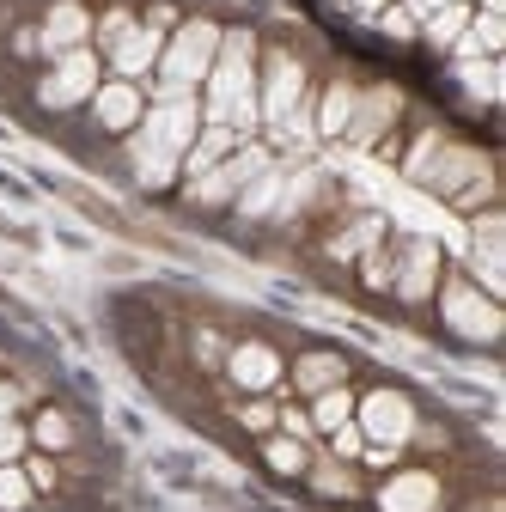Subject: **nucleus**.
<instances>
[{
	"instance_id": "nucleus-14",
	"label": "nucleus",
	"mask_w": 506,
	"mask_h": 512,
	"mask_svg": "<svg viewBox=\"0 0 506 512\" xmlns=\"http://www.w3.org/2000/svg\"><path fill=\"white\" fill-rule=\"evenodd\" d=\"M159 49H165V25L147 19V25H135L129 37L110 49V61H116V74H122V80H135V74H147L153 61H159Z\"/></svg>"
},
{
	"instance_id": "nucleus-7",
	"label": "nucleus",
	"mask_w": 506,
	"mask_h": 512,
	"mask_svg": "<svg viewBox=\"0 0 506 512\" xmlns=\"http://www.w3.org/2000/svg\"><path fill=\"white\" fill-rule=\"evenodd\" d=\"M269 159L257 153V147H244L238 159H220L214 171H202L196 183H189V202H196V208H220V202H238V189L250 183V177H257Z\"/></svg>"
},
{
	"instance_id": "nucleus-10",
	"label": "nucleus",
	"mask_w": 506,
	"mask_h": 512,
	"mask_svg": "<svg viewBox=\"0 0 506 512\" xmlns=\"http://www.w3.org/2000/svg\"><path fill=\"white\" fill-rule=\"evenodd\" d=\"M391 287H397L409 305H421V299L439 287V244H433V238H409V244L397 250V263H391Z\"/></svg>"
},
{
	"instance_id": "nucleus-18",
	"label": "nucleus",
	"mask_w": 506,
	"mask_h": 512,
	"mask_svg": "<svg viewBox=\"0 0 506 512\" xmlns=\"http://www.w3.org/2000/svg\"><path fill=\"white\" fill-rule=\"evenodd\" d=\"M238 147V128H226V122H208V128H196V141H189V153H183V171L189 177H202V171H214L226 153Z\"/></svg>"
},
{
	"instance_id": "nucleus-31",
	"label": "nucleus",
	"mask_w": 506,
	"mask_h": 512,
	"mask_svg": "<svg viewBox=\"0 0 506 512\" xmlns=\"http://www.w3.org/2000/svg\"><path fill=\"white\" fill-rule=\"evenodd\" d=\"M439 141H446V135H439V128H427V135H421V141H415V153H409V159H403V171H409V177H421V171H427V159H433V153H439Z\"/></svg>"
},
{
	"instance_id": "nucleus-6",
	"label": "nucleus",
	"mask_w": 506,
	"mask_h": 512,
	"mask_svg": "<svg viewBox=\"0 0 506 512\" xmlns=\"http://www.w3.org/2000/svg\"><path fill=\"white\" fill-rule=\"evenodd\" d=\"M439 305H446V324L458 336H470V342H494L500 336V305H494V293H482L470 281H446Z\"/></svg>"
},
{
	"instance_id": "nucleus-30",
	"label": "nucleus",
	"mask_w": 506,
	"mask_h": 512,
	"mask_svg": "<svg viewBox=\"0 0 506 512\" xmlns=\"http://www.w3.org/2000/svg\"><path fill=\"white\" fill-rule=\"evenodd\" d=\"M25 445H31V433L7 415V421H0V464H19V458H25Z\"/></svg>"
},
{
	"instance_id": "nucleus-19",
	"label": "nucleus",
	"mask_w": 506,
	"mask_h": 512,
	"mask_svg": "<svg viewBox=\"0 0 506 512\" xmlns=\"http://www.w3.org/2000/svg\"><path fill=\"white\" fill-rule=\"evenodd\" d=\"M500 214H482L476 220V275H482V293H500Z\"/></svg>"
},
{
	"instance_id": "nucleus-21",
	"label": "nucleus",
	"mask_w": 506,
	"mask_h": 512,
	"mask_svg": "<svg viewBox=\"0 0 506 512\" xmlns=\"http://www.w3.org/2000/svg\"><path fill=\"white\" fill-rule=\"evenodd\" d=\"M378 238H385V220L378 214H360L348 232H336V244H330V256L336 263H354V256H366V250H378Z\"/></svg>"
},
{
	"instance_id": "nucleus-12",
	"label": "nucleus",
	"mask_w": 506,
	"mask_h": 512,
	"mask_svg": "<svg viewBox=\"0 0 506 512\" xmlns=\"http://www.w3.org/2000/svg\"><path fill=\"white\" fill-rule=\"evenodd\" d=\"M226 372H232L238 391L263 397V391H275V378H281V354H275L269 342H238L232 360H226Z\"/></svg>"
},
{
	"instance_id": "nucleus-17",
	"label": "nucleus",
	"mask_w": 506,
	"mask_h": 512,
	"mask_svg": "<svg viewBox=\"0 0 506 512\" xmlns=\"http://www.w3.org/2000/svg\"><path fill=\"white\" fill-rule=\"evenodd\" d=\"M385 512H433L439 506V482L427 476V470H403V476H391L385 482Z\"/></svg>"
},
{
	"instance_id": "nucleus-37",
	"label": "nucleus",
	"mask_w": 506,
	"mask_h": 512,
	"mask_svg": "<svg viewBox=\"0 0 506 512\" xmlns=\"http://www.w3.org/2000/svg\"><path fill=\"white\" fill-rule=\"evenodd\" d=\"M470 86H476V98H494V68H488V61L470 68Z\"/></svg>"
},
{
	"instance_id": "nucleus-2",
	"label": "nucleus",
	"mask_w": 506,
	"mask_h": 512,
	"mask_svg": "<svg viewBox=\"0 0 506 512\" xmlns=\"http://www.w3.org/2000/svg\"><path fill=\"white\" fill-rule=\"evenodd\" d=\"M250 61H257L250 31L220 37V55L208 68V122H226V128H250V122H257V80H250Z\"/></svg>"
},
{
	"instance_id": "nucleus-26",
	"label": "nucleus",
	"mask_w": 506,
	"mask_h": 512,
	"mask_svg": "<svg viewBox=\"0 0 506 512\" xmlns=\"http://www.w3.org/2000/svg\"><path fill=\"white\" fill-rule=\"evenodd\" d=\"M31 476L19 470V464H0V512H25L31 506Z\"/></svg>"
},
{
	"instance_id": "nucleus-9",
	"label": "nucleus",
	"mask_w": 506,
	"mask_h": 512,
	"mask_svg": "<svg viewBox=\"0 0 506 512\" xmlns=\"http://www.w3.org/2000/svg\"><path fill=\"white\" fill-rule=\"evenodd\" d=\"M360 439H378V445H403L409 433H415V409H409V397L403 391H372L366 403H360Z\"/></svg>"
},
{
	"instance_id": "nucleus-20",
	"label": "nucleus",
	"mask_w": 506,
	"mask_h": 512,
	"mask_svg": "<svg viewBox=\"0 0 506 512\" xmlns=\"http://www.w3.org/2000/svg\"><path fill=\"white\" fill-rule=\"evenodd\" d=\"M275 208H281V171L263 165L257 177L238 189V214H244V220H257V214H275Z\"/></svg>"
},
{
	"instance_id": "nucleus-25",
	"label": "nucleus",
	"mask_w": 506,
	"mask_h": 512,
	"mask_svg": "<svg viewBox=\"0 0 506 512\" xmlns=\"http://www.w3.org/2000/svg\"><path fill=\"white\" fill-rule=\"evenodd\" d=\"M31 439L43 445V452H68V445H74V421L61 415V409H43L37 427H31Z\"/></svg>"
},
{
	"instance_id": "nucleus-39",
	"label": "nucleus",
	"mask_w": 506,
	"mask_h": 512,
	"mask_svg": "<svg viewBox=\"0 0 506 512\" xmlns=\"http://www.w3.org/2000/svg\"><path fill=\"white\" fill-rule=\"evenodd\" d=\"M354 7H360V13L372 19V13H385V7H391V0H354Z\"/></svg>"
},
{
	"instance_id": "nucleus-35",
	"label": "nucleus",
	"mask_w": 506,
	"mask_h": 512,
	"mask_svg": "<svg viewBox=\"0 0 506 512\" xmlns=\"http://www.w3.org/2000/svg\"><path fill=\"white\" fill-rule=\"evenodd\" d=\"M238 421H244V427H257V433H269V427H275V409H269V403H244Z\"/></svg>"
},
{
	"instance_id": "nucleus-5",
	"label": "nucleus",
	"mask_w": 506,
	"mask_h": 512,
	"mask_svg": "<svg viewBox=\"0 0 506 512\" xmlns=\"http://www.w3.org/2000/svg\"><path fill=\"white\" fill-rule=\"evenodd\" d=\"M98 92V55L92 49H68V55H55V68L43 74V86H37V98H43V110H74V104H86Z\"/></svg>"
},
{
	"instance_id": "nucleus-36",
	"label": "nucleus",
	"mask_w": 506,
	"mask_h": 512,
	"mask_svg": "<svg viewBox=\"0 0 506 512\" xmlns=\"http://www.w3.org/2000/svg\"><path fill=\"white\" fill-rule=\"evenodd\" d=\"M25 476H31V488H37V494H49V488H55V464H43V458H31V464H25Z\"/></svg>"
},
{
	"instance_id": "nucleus-34",
	"label": "nucleus",
	"mask_w": 506,
	"mask_h": 512,
	"mask_svg": "<svg viewBox=\"0 0 506 512\" xmlns=\"http://www.w3.org/2000/svg\"><path fill=\"white\" fill-rule=\"evenodd\" d=\"M366 287H378V293L391 287V256L385 250H366Z\"/></svg>"
},
{
	"instance_id": "nucleus-27",
	"label": "nucleus",
	"mask_w": 506,
	"mask_h": 512,
	"mask_svg": "<svg viewBox=\"0 0 506 512\" xmlns=\"http://www.w3.org/2000/svg\"><path fill=\"white\" fill-rule=\"evenodd\" d=\"M311 488L330 494V500H342V494H354V476H348V464H342V458H324L318 470H311Z\"/></svg>"
},
{
	"instance_id": "nucleus-24",
	"label": "nucleus",
	"mask_w": 506,
	"mask_h": 512,
	"mask_svg": "<svg viewBox=\"0 0 506 512\" xmlns=\"http://www.w3.org/2000/svg\"><path fill=\"white\" fill-rule=\"evenodd\" d=\"M464 31H470V7H464V0H452V7H439L427 19V43H439V49H458Z\"/></svg>"
},
{
	"instance_id": "nucleus-23",
	"label": "nucleus",
	"mask_w": 506,
	"mask_h": 512,
	"mask_svg": "<svg viewBox=\"0 0 506 512\" xmlns=\"http://www.w3.org/2000/svg\"><path fill=\"white\" fill-rule=\"evenodd\" d=\"M354 86L348 80H336L330 92H324V104H318V135H330V141H342V128H348V116H354Z\"/></svg>"
},
{
	"instance_id": "nucleus-1",
	"label": "nucleus",
	"mask_w": 506,
	"mask_h": 512,
	"mask_svg": "<svg viewBox=\"0 0 506 512\" xmlns=\"http://www.w3.org/2000/svg\"><path fill=\"white\" fill-rule=\"evenodd\" d=\"M196 122H202L196 98H159V110L135 128V141H129L141 183H153V189H159V183H171V177H177V165H183L189 141H196Z\"/></svg>"
},
{
	"instance_id": "nucleus-13",
	"label": "nucleus",
	"mask_w": 506,
	"mask_h": 512,
	"mask_svg": "<svg viewBox=\"0 0 506 512\" xmlns=\"http://www.w3.org/2000/svg\"><path fill=\"white\" fill-rule=\"evenodd\" d=\"M86 37H92V13L80 7V0H55L49 19H43L37 49L43 55H68V49H86Z\"/></svg>"
},
{
	"instance_id": "nucleus-15",
	"label": "nucleus",
	"mask_w": 506,
	"mask_h": 512,
	"mask_svg": "<svg viewBox=\"0 0 506 512\" xmlns=\"http://www.w3.org/2000/svg\"><path fill=\"white\" fill-rule=\"evenodd\" d=\"M92 116L110 128V135L135 128V122H141V92H135V80H110V86H98V92H92Z\"/></svg>"
},
{
	"instance_id": "nucleus-40",
	"label": "nucleus",
	"mask_w": 506,
	"mask_h": 512,
	"mask_svg": "<svg viewBox=\"0 0 506 512\" xmlns=\"http://www.w3.org/2000/svg\"><path fill=\"white\" fill-rule=\"evenodd\" d=\"M439 7H452V0H415V13H439Z\"/></svg>"
},
{
	"instance_id": "nucleus-3",
	"label": "nucleus",
	"mask_w": 506,
	"mask_h": 512,
	"mask_svg": "<svg viewBox=\"0 0 506 512\" xmlns=\"http://www.w3.org/2000/svg\"><path fill=\"white\" fill-rule=\"evenodd\" d=\"M415 183H427L433 196H446L452 208H488L494 202V165L476 147H458V141H439V153L427 159V171Z\"/></svg>"
},
{
	"instance_id": "nucleus-11",
	"label": "nucleus",
	"mask_w": 506,
	"mask_h": 512,
	"mask_svg": "<svg viewBox=\"0 0 506 512\" xmlns=\"http://www.w3.org/2000/svg\"><path fill=\"white\" fill-rule=\"evenodd\" d=\"M299 104H305V68H299L293 55H269V86H263V98H257V116L287 122Z\"/></svg>"
},
{
	"instance_id": "nucleus-33",
	"label": "nucleus",
	"mask_w": 506,
	"mask_h": 512,
	"mask_svg": "<svg viewBox=\"0 0 506 512\" xmlns=\"http://www.w3.org/2000/svg\"><path fill=\"white\" fill-rule=\"evenodd\" d=\"M378 25H385V37H415V13L409 7H385V13H378Z\"/></svg>"
},
{
	"instance_id": "nucleus-4",
	"label": "nucleus",
	"mask_w": 506,
	"mask_h": 512,
	"mask_svg": "<svg viewBox=\"0 0 506 512\" xmlns=\"http://www.w3.org/2000/svg\"><path fill=\"white\" fill-rule=\"evenodd\" d=\"M214 55H220V25H208V19L177 25V37L159 49V98H189V86L208 80Z\"/></svg>"
},
{
	"instance_id": "nucleus-38",
	"label": "nucleus",
	"mask_w": 506,
	"mask_h": 512,
	"mask_svg": "<svg viewBox=\"0 0 506 512\" xmlns=\"http://www.w3.org/2000/svg\"><path fill=\"white\" fill-rule=\"evenodd\" d=\"M19 409V384H7V378H0V421H7Z\"/></svg>"
},
{
	"instance_id": "nucleus-8",
	"label": "nucleus",
	"mask_w": 506,
	"mask_h": 512,
	"mask_svg": "<svg viewBox=\"0 0 506 512\" xmlns=\"http://www.w3.org/2000/svg\"><path fill=\"white\" fill-rule=\"evenodd\" d=\"M397 110H403V92H397V86L360 92V98H354V116H348V128H342V141H348V147H378V141H385V128L397 122Z\"/></svg>"
},
{
	"instance_id": "nucleus-32",
	"label": "nucleus",
	"mask_w": 506,
	"mask_h": 512,
	"mask_svg": "<svg viewBox=\"0 0 506 512\" xmlns=\"http://www.w3.org/2000/svg\"><path fill=\"white\" fill-rule=\"evenodd\" d=\"M330 452H336V458H342V464H348V458H360V452H366V439H360V427H354V421H348V427H336V433H330Z\"/></svg>"
},
{
	"instance_id": "nucleus-29",
	"label": "nucleus",
	"mask_w": 506,
	"mask_h": 512,
	"mask_svg": "<svg viewBox=\"0 0 506 512\" xmlns=\"http://www.w3.org/2000/svg\"><path fill=\"white\" fill-rule=\"evenodd\" d=\"M92 31H98V49H116L122 37H129V31H135V19H129V13H122V7H110V13H104V19H98Z\"/></svg>"
},
{
	"instance_id": "nucleus-28",
	"label": "nucleus",
	"mask_w": 506,
	"mask_h": 512,
	"mask_svg": "<svg viewBox=\"0 0 506 512\" xmlns=\"http://www.w3.org/2000/svg\"><path fill=\"white\" fill-rule=\"evenodd\" d=\"M263 458H269L281 476H299V470L311 464V458H305V439H269V445H263Z\"/></svg>"
},
{
	"instance_id": "nucleus-22",
	"label": "nucleus",
	"mask_w": 506,
	"mask_h": 512,
	"mask_svg": "<svg viewBox=\"0 0 506 512\" xmlns=\"http://www.w3.org/2000/svg\"><path fill=\"white\" fill-rule=\"evenodd\" d=\"M354 421V391L348 384H336V391H318V403H311V433H336Z\"/></svg>"
},
{
	"instance_id": "nucleus-16",
	"label": "nucleus",
	"mask_w": 506,
	"mask_h": 512,
	"mask_svg": "<svg viewBox=\"0 0 506 512\" xmlns=\"http://www.w3.org/2000/svg\"><path fill=\"white\" fill-rule=\"evenodd\" d=\"M336 384H348V360L342 354H299L293 360V391L299 397H318V391H336Z\"/></svg>"
}]
</instances>
